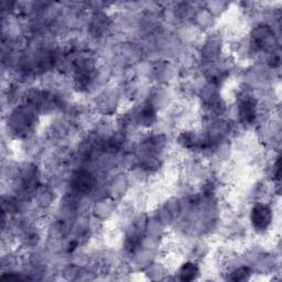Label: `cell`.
Returning <instances> with one entry per match:
<instances>
[{
    "label": "cell",
    "instance_id": "cell-1",
    "mask_svg": "<svg viewBox=\"0 0 282 282\" xmlns=\"http://www.w3.org/2000/svg\"><path fill=\"white\" fill-rule=\"evenodd\" d=\"M272 213L271 209L267 205L258 204L253 208L252 212V223L256 229L265 231L271 224Z\"/></svg>",
    "mask_w": 282,
    "mask_h": 282
},
{
    "label": "cell",
    "instance_id": "cell-2",
    "mask_svg": "<svg viewBox=\"0 0 282 282\" xmlns=\"http://www.w3.org/2000/svg\"><path fill=\"white\" fill-rule=\"evenodd\" d=\"M253 40L258 49L268 50L272 48V44L274 42V32L268 25H262V27L255 30Z\"/></svg>",
    "mask_w": 282,
    "mask_h": 282
},
{
    "label": "cell",
    "instance_id": "cell-3",
    "mask_svg": "<svg viewBox=\"0 0 282 282\" xmlns=\"http://www.w3.org/2000/svg\"><path fill=\"white\" fill-rule=\"evenodd\" d=\"M239 117L244 123H252L256 119V102L246 96L239 103Z\"/></svg>",
    "mask_w": 282,
    "mask_h": 282
},
{
    "label": "cell",
    "instance_id": "cell-4",
    "mask_svg": "<svg viewBox=\"0 0 282 282\" xmlns=\"http://www.w3.org/2000/svg\"><path fill=\"white\" fill-rule=\"evenodd\" d=\"M73 186L78 192H89L94 186V178L86 171H80L74 175Z\"/></svg>",
    "mask_w": 282,
    "mask_h": 282
},
{
    "label": "cell",
    "instance_id": "cell-5",
    "mask_svg": "<svg viewBox=\"0 0 282 282\" xmlns=\"http://www.w3.org/2000/svg\"><path fill=\"white\" fill-rule=\"evenodd\" d=\"M199 274V268L192 262H186L180 269V279L182 281H192Z\"/></svg>",
    "mask_w": 282,
    "mask_h": 282
},
{
    "label": "cell",
    "instance_id": "cell-6",
    "mask_svg": "<svg viewBox=\"0 0 282 282\" xmlns=\"http://www.w3.org/2000/svg\"><path fill=\"white\" fill-rule=\"evenodd\" d=\"M140 122L146 126H150L155 120V111L151 105H147V106L141 110L140 113Z\"/></svg>",
    "mask_w": 282,
    "mask_h": 282
},
{
    "label": "cell",
    "instance_id": "cell-7",
    "mask_svg": "<svg viewBox=\"0 0 282 282\" xmlns=\"http://www.w3.org/2000/svg\"><path fill=\"white\" fill-rule=\"evenodd\" d=\"M249 274H250V270H249V268L241 267L232 273L231 279L234 281H244V280L248 279Z\"/></svg>",
    "mask_w": 282,
    "mask_h": 282
},
{
    "label": "cell",
    "instance_id": "cell-8",
    "mask_svg": "<svg viewBox=\"0 0 282 282\" xmlns=\"http://www.w3.org/2000/svg\"><path fill=\"white\" fill-rule=\"evenodd\" d=\"M280 61H281V58H280V54L279 53H273L272 55V58H271V65L273 68H277L279 67V64H280Z\"/></svg>",
    "mask_w": 282,
    "mask_h": 282
}]
</instances>
